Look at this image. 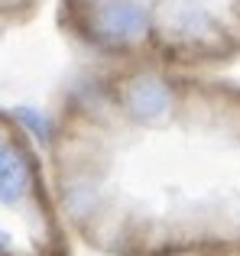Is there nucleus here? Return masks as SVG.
<instances>
[{
	"label": "nucleus",
	"mask_w": 240,
	"mask_h": 256,
	"mask_svg": "<svg viewBox=\"0 0 240 256\" xmlns=\"http://www.w3.org/2000/svg\"><path fill=\"white\" fill-rule=\"evenodd\" d=\"M46 172L68 237L94 253L240 244V84L104 62L58 100Z\"/></svg>",
	"instance_id": "f257e3e1"
},
{
	"label": "nucleus",
	"mask_w": 240,
	"mask_h": 256,
	"mask_svg": "<svg viewBox=\"0 0 240 256\" xmlns=\"http://www.w3.org/2000/svg\"><path fill=\"white\" fill-rule=\"evenodd\" d=\"M0 256H72L49 185V172L30 130L0 110Z\"/></svg>",
	"instance_id": "f03ea898"
},
{
	"label": "nucleus",
	"mask_w": 240,
	"mask_h": 256,
	"mask_svg": "<svg viewBox=\"0 0 240 256\" xmlns=\"http://www.w3.org/2000/svg\"><path fill=\"white\" fill-rule=\"evenodd\" d=\"M166 256H240V244H221V246H195V250H178Z\"/></svg>",
	"instance_id": "7ed1b4c3"
}]
</instances>
